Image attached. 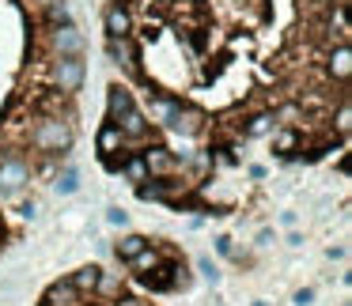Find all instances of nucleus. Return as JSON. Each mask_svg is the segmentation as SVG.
I'll return each mask as SVG.
<instances>
[{"label":"nucleus","instance_id":"obj_17","mask_svg":"<svg viewBox=\"0 0 352 306\" xmlns=\"http://www.w3.org/2000/svg\"><path fill=\"white\" fill-rule=\"evenodd\" d=\"M122 174L129 178L133 185H148V182H152V174H148V167H144V155H133V159L125 155V163H122Z\"/></svg>","mask_w":352,"mask_h":306},{"label":"nucleus","instance_id":"obj_7","mask_svg":"<svg viewBox=\"0 0 352 306\" xmlns=\"http://www.w3.org/2000/svg\"><path fill=\"white\" fill-rule=\"evenodd\" d=\"M107 54L118 69H125L133 80H140V61H137V46L133 38H107Z\"/></svg>","mask_w":352,"mask_h":306},{"label":"nucleus","instance_id":"obj_26","mask_svg":"<svg viewBox=\"0 0 352 306\" xmlns=\"http://www.w3.org/2000/svg\"><path fill=\"white\" fill-rule=\"evenodd\" d=\"M107 223H110V227H129V212H122V208H110V212H107Z\"/></svg>","mask_w":352,"mask_h":306},{"label":"nucleus","instance_id":"obj_18","mask_svg":"<svg viewBox=\"0 0 352 306\" xmlns=\"http://www.w3.org/2000/svg\"><path fill=\"white\" fill-rule=\"evenodd\" d=\"M95 295L102 298H122V272H99V283H95Z\"/></svg>","mask_w":352,"mask_h":306},{"label":"nucleus","instance_id":"obj_24","mask_svg":"<svg viewBox=\"0 0 352 306\" xmlns=\"http://www.w3.org/2000/svg\"><path fill=\"white\" fill-rule=\"evenodd\" d=\"M349 129H352V110H349V102H341V110H337V132L349 137Z\"/></svg>","mask_w":352,"mask_h":306},{"label":"nucleus","instance_id":"obj_14","mask_svg":"<svg viewBox=\"0 0 352 306\" xmlns=\"http://www.w3.org/2000/svg\"><path fill=\"white\" fill-rule=\"evenodd\" d=\"M178 110V99H163V95H152L148 99V110H144V117H148V125H167V117Z\"/></svg>","mask_w":352,"mask_h":306},{"label":"nucleus","instance_id":"obj_32","mask_svg":"<svg viewBox=\"0 0 352 306\" xmlns=\"http://www.w3.org/2000/svg\"><path fill=\"white\" fill-rule=\"evenodd\" d=\"M318 4H333V0H318Z\"/></svg>","mask_w":352,"mask_h":306},{"label":"nucleus","instance_id":"obj_3","mask_svg":"<svg viewBox=\"0 0 352 306\" xmlns=\"http://www.w3.org/2000/svg\"><path fill=\"white\" fill-rule=\"evenodd\" d=\"M27 182H31V163L19 159V155H4V159H0V197L23 193Z\"/></svg>","mask_w":352,"mask_h":306},{"label":"nucleus","instance_id":"obj_16","mask_svg":"<svg viewBox=\"0 0 352 306\" xmlns=\"http://www.w3.org/2000/svg\"><path fill=\"white\" fill-rule=\"evenodd\" d=\"M160 261H163V257H160V250H155V246L148 242L144 250H140L137 257H129V261H125V265L133 268V276H144V272H152V268L160 265Z\"/></svg>","mask_w":352,"mask_h":306},{"label":"nucleus","instance_id":"obj_4","mask_svg":"<svg viewBox=\"0 0 352 306\" xmlns=\"http://www.w3.org/2000/svg\"><path fill=\"white\" fill-rule=\"evenodd\" d=\"M95 144H99V155L107 159V167H110V170H122V163H125V148H129V140L122 137V129H118L114 121L102 125L99 137H95Z\"/></svg>","mask_w":352,"mask_h":306},{"label":"nucleus","instance_id":"obj_12","mask_svg":"<svg viewBox=\"0 0 352 306\" xmlns=\"http://www.w3.org/2000/svg\"><path fill=\"white\" fill-rule=\"evenodd\" d=\"M42 306H84V295H80L69 280H61V283H54V287L46 291V303Z\"/></svg>","mask_w":352,"mask_h":306},{"label":"nucleus","instance_id":"obj_13","mask_svg":"<svg viewBox=\"0 0 352 306\" xmlns=\"http://www.w3.org/2000/svg\"><path fill=\"white\" fill-rule=\"evenodd\" d=\"M133 106H137V102H133V95L125 91L122 84H114L107 91V121H118V117H122L125 110H133Z\"/></svg>","mask_w":352,"mask_h":306},{"label":"nucleus","instance_id":"obj_31","mask_svg":"<svg viewBox=\"0 0 352 306\" xmlns=\"http://www.w3.org/2000/svg\"><path fill=\"white\" fill-rule=\"evenodd\" d=\"M38 4H54V0H38Z\"/></svg>","mask_w":352,"mask_h":306},{"label":"nucleus","instance_id":"obj_9","mask_svg":"<svg viewBox=\"0 0 352 306\" xmlns=\"http://www.w3.org/2000/svg\"><path fill=\"white\" fill-rule=\"evenodd\" d=\"M114 125L122 129V137L129 140V144H140V140H148V132H152V125H148V117H144V110H140V106L125 110Z\"/></svg>","mask_w":352,"mask_h":306},{"label":"nucleus","instance_id":"obj_25","mask_svg":"<svg viewBox=\"0 0 352 306\" xmlns=\"http://www.w3.org/2000/svg\"><path fill=\"white\" fill-rule=\"evenodd\" d=\"M197 268H201V276H205L208 283H216V280H220V268L212 265V257H201V261H197Z\"/></svg>","mask_w":352,"mask_h":306},{"label":"nucleus","instance_id":"obj_10","mask_svg":"<svg viewBox=\"0 0 352 306\" xmlns=\"http://www.w3.org/2000/svg\"><path fill=\"white\" fill-rule=\"evenodd\" d=\"M144 167L152 178H170L175 174V155H170V148H152V152H144Z\"/></svg>","mask_w":352,"mask_h":306},{"label":"nucleus","instance_id":"obj_2","mask_svg":"<svg viewBox=\"0 0 352 306\" xmlns=\"http://www.w3.org/2000/svg\"><path fill=\"white\" fill-rule=\"evenodd\" d=\"M84 76H87L84 57H54V64H50V80L61 95H76L84 87Z\"/></svg>","mask_w":352,"mask_h":306},{"label":"nucleus","instance_id":"obj_23","mask_svg":"<svg viewBox=\"0 0 352 306\" xmlns=\"http://www.w3.org/2000/svg\"><path fill=\"white\" fill-rule=\"evenodd\" d=\"M46 19L54 27H65V23H72V12H69V4L65 0H54V4H46Z\"/></svg>","mask_w":352,"mask_h":306},{"label":"nucleus","instance_id":"obj_19","mask_svg":"<svg viewBox=\"0 0 352 306\" xmlns=\"http://www.w3.org/2000/svg\"><path fill=\"white\" fill-rule=\"evenodd\" d=\"M144 246H148L144 235H122V242L114 246V253H118V261H129V257H137Z\"/></svg>","mask_w":352,"mask_h":306},{"label":"nucleus","instance_id":"obj_5","mask_svg":"<svg viewBox=\"0 0 352 306\" xmlns=\"http://www.w3.org/2000/svg\"><path fill=\"white\" fill-rule=\"evenodd\" d=\"M163 129H170L175 137L193 140V137H201V132H205V114H201L197 106H182V102H178V110L167 117V125H163Z\"/></svg>","mask_w":352,"mask_h":306},{"label":"nucleus","instance_id":"obj_28","mask_svg":"<svg viewBox=\"0 0 352 306\" xmlns=\"http://www.w3.org/2000/svg\"><path fill=\"white\" fill-rule=\"evenodd\" d=\"M292 303H296V306H311V303H314V287H299Z\"/></svg>","mask_w":352,"mask_h":306},{"label":"nucleus","instance_id":"obj_1","mask_svg":"<svg viewBox=\"0 0 352 306\" xmlns=\"http://www.w3.org/2000/svg\"><path fill=\"white\" fill-rule=\"evenodd\" d=\"M31 144L42 155H65L72 148V125L65 117H42L31 132Z\"/></svg>","mask_w":352,"mask_h":306},{"label":"nucleus","instance_id":"obj_27","mask_svg":"<svg viewBox=\"0 0 352 306\" xmlns=\"http://www.w3.org/2000/svg\"><path fill=\"white\" fill-rule=\"evenodd\" d=\"M19 215H23V220H38L42 204H38V200H23V204H19Z\"/></svg>","mask_w":352,"mask_h":306},{"label":"nucleus","instance_id":"obj_20","mask_svg":"<svg viewBox=\"0 0 352 306\" xmlns=\"http://www.w3.org/2000/svg\"><path fill=\"white\" fill-rule=\"evenodd\" d=\"M273 129H276L273 114H254L250 121H246V137H250V140H258V137H269Z\"/></svg>","mask_w":352,"mask_h":306},{"label":"nucleus","instance_id":"obj_21","mask_svg":"<svg viewBox=\"0 0 352 306\" xmlns=\"http://www.w3.org/2000/svg\"><path fill=\"white\" fill-rule=\"evenodd\" d=\"M54 189H57V197H72V193L80 189V174H76V167H65L61 174H57Z\"/></svg>","mask_w":352,"mask_h":306},{"label":"nucleus","instance_id":"obj_29","mask_svg":"<svg viewBox=\"0 0 352 306\" xmlns=\"http://www.w3.org/2000/svg\"><path fill=\"white\" fill-rule=\"evenodd\" d=\"M216 250H220L223 257H231V253H235V246H231V238H228V235H220V238H216Z\"/></svg>","mask_w":352,"mask_h":306},{"label":"nucleus","instance_id":"obj_8","mask_svg":"<svg viewBox=\"0 0 352 306\" xmlns=\"http://www.w3.org/2000/svg\"><path fill=\"white\" fill-rule=\"evenodd\" d=\"M102 27H107V38H133V16L122 0H114V4L102 12Z\"/></svg>","mask_w":352,"mask_h":306},{"label":"nucleus","instance_id":"obj_15","mask_svg":"<svg viewBox=\"0 0 352 306\" xmlns=\"http://www.w3.org/2000/svg\"><path fill=\"white\" fill-rule=\"evenodd\" d=\"M99 272H102L99 265H80L76 272L69 276V283H72V287H76L84 298H87V295H95V283H99Z\"/></svg>","mask_w":352,"mask_h":306},{"label":"nucleus","instance_id":"obj_11","mask_svg":"<svg viewBox=\"0 0 352 306\" xmlns=\"http://www.w3.org/2000/svg\"><path fill=\"white\" fill-rule=\"evenodd\" d=\"M329 76L337 80V84H349V76H352V49H349V42H341V46L329 54Z\"/></svg>","mask_w":352,"mask_h":306},{"label":"nucleus","instance_id":"obj_22","mask_svg":"<svg viewBox=\"0 0 352 306\" xmlns=\"http://www.w3.org/2000/svg\"><path fill=\"white\" fill-rule=\"evenodd\" d=\"M296 144H299V132L296 129H280L273 137V152L276 155H292V148H296Z\"/></svg>","mask_w":352,"mask_h":306},{"label":"nucleus","instance_id":"obj_6","mask_svg":"<svg viewBox=\"0 0 352 306\" xmlns=\"http://www.w3.org/2000/svg\"><path fill=\"white\" fill-rule=\"evenodd\" d=\"M50 49L54 57H84V31L76 23H65L50 31Z\"/></svg>","mask_w":352,"mask_h":306},{"label":"nucleus","instance_id":"obj_30","mask_svg":"<svg viewBox=\"0 0 352 306\" xmlns=\"http://www.w3.org/2000/svg\"><path fill=\"white\" fill-rule=\"evenodd\" d=\"M114 306H140L137 298H114Z\"/></svg>","mask_w":352,"mask_h":306}]
</instances>
